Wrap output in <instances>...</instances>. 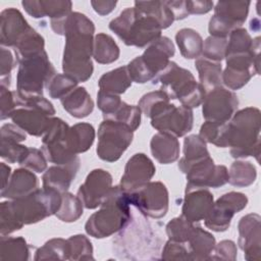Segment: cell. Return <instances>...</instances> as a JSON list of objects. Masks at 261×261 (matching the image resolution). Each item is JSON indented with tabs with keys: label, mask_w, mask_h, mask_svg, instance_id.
<instances>
[{
	"label": "cell",
	"mask_w": 261,
	"mask_h": 261,
	"mask_svg": "<svg viewBox=\"0 0 261 261\" xmlns=\"http://www.w3.org/2000/svg\"><path fill=\"white\" fill-rule=\"evenodd\" d=\"M50 25L57 35L65 37L62 58L63 73L76 82H87L93 73L94 22L84 13L70 12L62 17L51 19Z\"/></svg>",
	"instance_id": "6da1fadb"
},
{
	"label": "cell",
	"mask_w": 261,
	"mask_h": 261,
	"mask_svg": "<svg viewBox=\"0 0 261 261\" xmlns=\"http://www.w3.org/2000/svg\"><path fill=\"white\" fill-rule=\"evenodd\" d=\"M261 112L256 107H246L232 115L226 122V147L233 158L260 156Z\"/></svg>",
	"instance_id": "7a4b0ae2"
},
{
	"label": "cell",
	"mask_w": 261,
	"mask_h": 261,
	"mask_svg": "<svg viewBox=\"0 0 261 261\" xmlns=\"http://www.w3.org/2000/svg\"><path fill=\"white\" fill-rule=\"evenodd\" d=\"M132 220L127 193L120 186L112 187L108 197L85 224L86 232L95 239L110 237L125 228Z\"/></svg>",
	"instance_id": "3957f363"
},
{
	"label": "cell",
	"mask_w": 261,
	"mask_h": 261,
	"mask_svg": "<svg viewBox=\"0 0 261 261\" xmlns=\"http://www.w3.org/2000/svg\"><path fill=\"white\" fill-rule=\"evenodd\" d=\"M109 29L126 45L137 48L149 46L161 36L159 22L146 14L139 12L135 7H127L112 19Z\"/></svg>",
	"instance_id": "277c9868"
},
{
	"label": "cell",
	"mask_w": 261,
	"mask_h": 261,
	"mask_svg": "<svg viewBox=\"0 0 261 261\" xmlns=\"http://www.w3.org/2000/svg\"><path fill=\"white\" fill-rule=\"evenodd\" d=\"M160 82L161 89L169 99H177L181 105L189 108L199 107L206 96L202 85L196 82L193 73L170 61L156 76L153 84Z\"/></svg>",
	"instance_id": "5b68a950"
},
{
	"label": "cell",
	"mask_w": 261,
	"mask_h": 261,
	"mask_svg": "<svg viewBox=\"0 0 261 261\" xmlns=\"http://www.w3.org/2000/svg\"><path fill=\"white\" fill-rule=\"evenodd\" d=\"M16 109L10 118L14 124L34 137H43L55 114L53 104L43 96L20 97L14 92Z\"/></svg>",
	"instance_id": "8992f818"
},
{
	"label": "cell",
	"mask_w": 261,
	"mask_h": 261,
	"mask_svg": "<svg viewBox=\"0 0 261 261\" xmlns=\"http://www.w3.org/2000/svg\"><path fill=\"white\" fill-rule=\"evenodd\" d=\"M61 201V193L54 189L42 188L23 198L8 200V205L17 222L23 226L56 214Z\"/></svg>",
	"instance_id": "52a82bcc"
},
{
	"label": "cell",
	"mask_w": 261,
	"mask_h": 261,
	"mask_svg": "<svg viewBox=\"0 0 261 261\" xmlns=\"http://www.w3.org/2000/svg\"><path fill=\"white\" fill-rule=\"evenodd\" d=\"M16 91L20 97L43 96V89L56 74V70L44 50L18 62Z\"/></svg>",
	"instance_id": "ba28073f"
},
{
	"label": "cell",
	"mask_w": 261,
	"mask_h": 261,
	"mask_svg": "<svg viewBox=\"0 0 261 261\" xmlns=\"http://www.w3.org/2000/svg\"><path fill=\"white\" fill-rule=\"evenodd\" d=\"M98 157L106 162H115L125 152L134 139V132L125 124L104 119L98 128Z\"/></svg>",
	"instance_id": "9c48e42d"
},
{
	"label": "cell",
	"mask_w": 261,
	"mask_h": 261,
	"mask_svg": "<svg viewBox=\"0 0 261 261\" xmlns=\"http://www.w3.org/2000/svg\"><path fill=\"white\" fill-rule=\"evenodd\" d=\"M151 125L160 133L176 138L186 136L193 128L194 114L191 108L176 106L169 101L161 103L150 114Z\"/></svg>",
	"instance_id": "30bf717a"
},
{
	"label": "cell",
	"mask_w": 261,
	"mask_h": 261,
	"mask_svg": "<svg viewBox=\"0 0 261 261\" xmlns=\"http://www.w3.org/2000/svg\"><path fill=\"white\" fill-rule=\"evenodd\" d=\"M129 204L146 217L159 219L166 215L169 206L168 191L161 181H149L127 193Z\"/></svg>",
	"instance_id": "8fae6325"
},
{
	"label": "cell",
	"mask_w": 261,
	"mask_h": 261,
	"mask_svg": "<svg viewBox=\"0 0 261 261\" xmlns=\"http://www.w3.org/2000/svg\"><path fill=\"white\" fill-rule=\"evenodd\" d=\"M250 4V1H218L208 24L210 36L227 38L233 30L242 28Z\"/></svg>",
	"instance_id": "7c38bea8"
},
{
	"label": "cell",
	"mask_w": 261,
	"mask_h": 261,
	"mask_svg": "<svg viewBox=\"0 0 261 261\" xmlns=\"http://www.w3.org/2000/svg\"><path fill=\"white\" fill-rule=\"evenodd\" d=\"M69 125L61 118L53 117L49 129L42 137V151L47 160L56 165L68 164L77 158L67 142Z\"/></svg>",
	"instance_id": "4fadbf2b"
},
{
	"label": "cell",
	"mask_w": 261,
	"mask_h": 261,
	"mask_svg": "<svg viewBox=\"0 0 261 261\" xmlns=\"http://www.w3.org/2000/svg\"><path fill=\"white\" fill-rule=\"evenodd\" d=\"M248 198L240 192H229L220 196L204 219L206 227L213 231H225L233 215L247 207Z\"/></svg>",
	"instance_id": "5bb4252c"
},
{
	"label": "cell",
	"mask_w": 261,
	"mask_h": 261,
	"mask_svg": "<svg viewBox=\"0 0 261 261\" xmlns=\"http://www.w3.org/2000/svg\"><path fill=\"white\" fill-rule=\"evenodd\" d=\"M239 106L237 95L220 86L206 93L202 103V115L205 120L228 122Z\"/></svg>",
	"instance_id": "9a60e30c"
},
{
	"label": "cell",
	"mask_w": 261,
	"mask_h": 261,
	"mask_svg": "<svg viewBox=\"0 0 261 261\" xmlns=\"http://www.w3.org/2000/svg\"><path fill=\"white\" fill-rule=\"evenodd\" d=\"M187 175L186 190L220 188L228 182V170L224 165H216L208 157L192 165L185 173Z\"/></svg>",
	"instance_id": "2e32d148"
},
{
	"label": "cell",
	"mask_w": 261,
	"mask_h": 261,
	"mask_svg": "<svg viewBox=\"0 0 261 261\" xmlns=\"http://www.w3.org/2000/svg\"><path fill=\"white\" fill-rule=\"evenodd\" d=\"M112 189L111 174L101 168L93 169L77 190V197L87 209H96L105 201Z\"/></svg>",
	"instance_id": "e0dca14e"
},
{
	"label": "cell",
	"mask_w": 261,
	"mask_h": 261,
	"mask_svg": "<svg viewBox=\"0 0 261 261\" xmlns=\"http://www.w3.org/2000/svg\"><path fill=\"white\" fill-rule=\"evenodd\" d=\"M260 216L250 213L243 216L238 224V244L244 252V257L249 261L261 259V225Z\"/></svg>",
	"instance_id": "ac0fdd59"
},
{
	"label": "cell",
	"mask_w": 261,
	"mask_h": 261,
	"mask_svg": "<svg viewBox=\"0 0 261 261\" xmlns=\"http://www.w3.org/2000/svg\"><path fill=\"white\" fill-rule=\"evenodd\" d=\"M155 172L153 161L144 153H137L127 160L119 186L124 192H132L151 181Z\"/></svg>",
	"instance_id": "d6986e66"
},
{
	"label": "cell",
	"mask_w": 261,
	"mask_h": 261,
	"mask_svg": "<svg viewBox=\"0 0 261 261\" xmlns=\"http://www.w3.org/2000/svg\"><path fill=\"white\" fill-rule=\"evenodd\" d=\"M0 132V156L8 163L20 164L29 151V147L20 144L27 139V133L14 123L3 124Z\"/></svg>",
	"instance_id": "ffe728a7"
},
{
	"label": "cell",
	"mask_w": 261,
	"mask_h": 261,
	"mask_svg": "<svg viewBox=\"0 0 261 261\" xmlns=\"http://www.w3.org/2000/svg\"><path fill=\"white\" fill-rule=\"evenodd\" d=\"M30 29L31 25L18 9L9 7L2 10L0 14L1 47L14 48L17 42Z\"/></svg>",
	"instance_id": "44dd1931"
},
{
	"label": "cell",
	"mask_w": 261,
	"mask_h": 261,
	"mask_svg": "<svg viewBox=\"0 0 261 261\" xmlns=\"http://www.w3.org/2000/svg\"><path fill=\"white\" fill-rule=\"evenodd\" d=\"M213 203V195L208 189L186 190L181 216L192 223L204 220L210 212Z\"/></svg>",
	"instance_id": "7402d4cb"
},
{
	"label": "cell",
	"mask_w": 261,
	"mask_h": 261,
	"mask_svg": "<svg viewBox=\"0 0 261 261\" xmlns=\"http://www.w3.org/2000/svg\"><path fill=\"white\" fill-rule=\"evenodd\" d=\"M174 52L173 42L165 36H160L145 49L141 57L154 80L168 65Z\"/></svg>",
	"instance_id": "603a6c76"
},
{
	"label": "cell",
	"mask_w": 261,
	"mask_h": 261,
	"mask_svg": "<svg viewBox=\"0 0 261 261\" xmlns=\"http://www.w3.org/2000/svg\"><path fill=\"white\" fill-rule=\"evenodd\" d=\"M39 189V180L36 174L27 168L15 169L8 184L1 190V197L7 200H16L29 196Z\"/></svg>",
	"instance_id": "cb8c5ba5"
},
{
	"label": "cell",
	"mask_w": 261,
	"mask_h": 261,
	"mask_svg": "<svg viewBox=\"0 0 261 261\" xmlns=\"http://www.w3.org/2000/svg\"><path fill=\"white\" fill-rule=\"evenodd\" d=\"M80 165L81 161L77 157L68 164L50 166L43 174V188L54 189L61 194L67 192L80 169Z\"/></svg>",
	"instance_id": "d4e9b609"
},
{
	"label": "cell",
	"mask_w": 261,
	"mask_h": 261,
	"mask_svg": "<svg viewBox=\"0 0 261 261\" xmlns=\"http://www.w3.org/2000/svg\"><path fill=\"white\" fill-rule=\"evenodd\" d=\"M22 7L34 18L50 17L56 19L71 12L72 2L67 0H25Z\"/></svg>",
	"instance_id": "484cf974"
},
{
	"label": "cell",
	"mask_w": 261,
	"mask_h": 261,
	"mask_svg": "<svg viewBox=\"0 0 261 261\" xmlns=\"http://www.w3.org/2000/svg\"><path fill=\"white\" fill-rule=\"evenodd\" d=\"M152 156L160 164H170L179 157V142L176 137L158 132L150 142Z\"/></svg>",
	"instance_id": "4316f807"
},
{
	"label": "cell",
	"mask_w": 261,
	"mask_h": 261,
	"mask_svg": "<svg viewBox=\"0 0 261 261\" xmlns=\"http://www.w3.org/2000/svg\"><path fill=\"white\" fill-rule=\"evenodd\" d=\"M63 109L75 118L89 116L94 110V101L86 88L76 87L60 100Z\"/></svg>",
	"instance_id": "83f0119b"
},
{
	"label": "cell",
	"mask_w": 261,
	"mask_h": 261,
	"mask_svg": "<svg viewBox=\"0 0 261 261\" xmlns=\"http://www.w3.org/2000/svg\"><path fill=\"white\" fill-rule=\"evenodd\" d=\"M215 245V238L210 232L201 226H195L187 242L191 260H210Z\"/></svg>",
	"instance_id": "f1b7e54d"
},
{
	"label": "cell",
	"mask_w": 261,
	"mask_h": 261,
	"mask_svg": "<svg viewBox=\"0 0 261 261\" xmlns=\"http://www.w3.org/2000/svg\"><path fill=\"white\" fill-rule=\"evenodd\" d=\"M208 157L210 154L206 142L199 135H190L184 141V157L178 161V168L182 173H186L192 165Z\"/></svg>",
	"instance_id": "f546056e"
},
{
	"label": "cell",
	"mask_w": 261,
	"mask_h": 261,
	"mask_svg": "<svg viewBox=\"0 0 261 261\" xmlns=\"http://www.w3.org/2000/svg\"><path fill=\"white\" fill-rule=\"evenodd\" d=\"M95 128L88 122H79L69 126L67 142L70 150L75 155L88 151L95 140Z\"/></svg>",
	"instance_id": "4dcf8cb0"
},
{
	"label": "cell",
	"mask_w": 261,
	"mask_h": 261,
	"mask_svg": "<svg viewBox=\"0 0 261 261\" xmlns=\"http://www.w3.org/2000/svg\"><path fill=\"white\" fill-rule=\"evenodd\" d=\"M175 42L181 56L186 59H198L202 56L203 39L194 29L184 28L175 35Z\"/></svg>",
	"instance_id": "1f68e13d"
},
{
	"label": "cell",
	"mask_w": 261,
	"mask_h": 261,
	"mask_svg": "<svg viewBox=\"0 0 261 261\" xmlns=\"http://www.w3.org/2000/svg\"><path fill=\"white\" fill-rule=\"evenodd\" d=\"M132 83L126 66H120L101 75L98 86L104 92L120 95L132 86Z\"/></svg>",
	"instance_id": "d6a6232c"
},
{
	"label": "cell",
	"mask_w": 261,
	"mask_h": 261,
	"mask_svg": "<svg viewBox=\"0 0 261 261\" xmlns=\"http://www.w3.org/2000/svg\"><path fill=\"white\" fill-rule=\"evenodd\" d=\"M195 66L199 81L205 91H211L222 84V67L220 62H214L203 57L196 59Z\"/></svg>",
	"instance_id": "836d02e7"
},
{
	"label": "cell",
	"mask_w": 261,
	"mask_h": 261,
	"mask_svg": "<svg viewBox=\"0 0 261 261\" xmlns=\"http://www.w3.org/2000/svg\"><path fill=\"white\" fill-rule=\"evenodd\" d=\"M120 50L113 38L107 34L99 33L94 37L93 58L100 64H110L119 57Z\"/></svg>",
	"instance_id": "e575fe53"
},
{
	"label": "cell",
	"mask_w": 261,
	"mask_h": 261,
	"mask_svg": "<svg viewBox=\"0 0 261 261\" xmlns=\"http://www.w3.org/2000/svg\"><path fill=\"white\" fill-rule=\"evenodd\" d=\"M134 7L139 12L155 18L162 30L169 28L174 21V16L165 1H135Z\"/></svg>",
	"instance_id": "d590c367"
},
{
	"label": "cell",
	"mask_w": 261,
	"mask_h": 261,
	"mask_svg": "<svg viewBox=\"0 0 261 261\" xmlns=\"http://www.w3.org/2000/svg\"><path fill=\"white\" fill-rule=\"evenodd\" d=\"M0 259L25 261L30 259V247L22 237L1 236Z\"/></svg>",
	"instance_id": "8d00e7d4"
},
{
	"label": "cell",
	"mask_w": 261,
	"mask_h": 261,
	"mask_svg": "<svg viewBox=\"0 0 261 261\" xmlns=\"http://www.w3.org/2000/svg\"><path fill=\"white\" fill-rule=\"evenodd\" d=\"M45 40L44 38L32 27L31 29L22 36V38L17 42L13 48L14 55L16 57L17 63L30 56L36 55L45 49Z\"/></svg>",
	"instance_id": "74e56055"
},
{
	"label": "cell",
	"mask_w": 261,
	"mask_h": 261,
	"mask_svg": "<svg viewBox=\"0 0 261 261\" xmlns=\"http://www.w3.org/2000/svg\"><path fill=\"white\" fill-rule=\"evenodd\" d=\"M257 177V169L255 165L249 161L237 160L228 170V182L234 187H249Z\"/></svg>",
	"instance_id": "f35d334b"
},
{
	"label": "cell",
	"mask_w": 261,
	"mask_h": 261,
	"mask_svg": "<svg viewBox=\"0 0 261 261\" xmlns=\"http://www.w3.org/2000/svg\"><path fill=\"white\" fill-rule=\"evenodd\" d=\"M83 211L84 205L80 198L65 192L62 194L61 205L55 215L63 222H74L83 215Z\"/></svg>",
	"instance_id": "ab89813d"
},
{
	"label": "cell",
	"mask_w": 261,
	"mask_h": 261,
	"mask_svg": "<svg viewBox=\"0 0 261 261\" xmlns=\"http://www.w3.org/2000/svg\"><path fill=\"white\" fill-rule=\"evenodd\" d=\"M67 260H93V246L84 234H74L66 240Z\"/></svg>",
	"instance_id": "60d3db41"
},
{
	"label": "cell",
	"mask_w": 261,
	"mask_h": 261,
	"mask_svg": "<svg viewBox=\"0 0 261 261\" xmlns=\"http://www.w3.org/2000/svg\"><path fill=\"white\" fill-rule=\"evenodd\" d=\"M35 260H67V243L61 238H54L47 241L37 249Z\"/></svg>",
	"instance_id": "b9f144b4"
},
{
	"label": "cell",
	"mask_w": 261,
	"mask_h": 261,
	"mask_svg": "<svg viewBox=\"0 0 261 261\" xmlns=\"http://www.w3.org/2000/svg\"><path fill=\"white\" fill-rule=\"evenodd\" d=\"M199 137L206 143L226 148V122L206 120L200 127Z\"/></svg>",
	"instance_id": "7bdbcfd3"
},
{
	"label": "cell",
	"mask_w": 261,
	"mask_h": 261,
	"mask_svg": "<svg viewBox=\"0 0 261 261\" xmlns=\"http://www.w3.org/2000/svg\"><path fill=\"white\" fill-rule=\"evenodd\" d=\"M227 46L225 56L231 54L247 53L253 50L254 39L244 28L233 30L227 37Z\"/></svg>",
	"instance_id": "ee69618b"
},
{
	"label": "cell",
	"mask_w": 261,
	"mask_h": 261,
	"mask_svg": "<svg viewBox=\"0 0 261 261\" xmlns=\"http://www.w3.org/2000/svg\"><path fill=\"white\" fill-rule=\"evenodd\" d=\"M79 82L65 73H56L48 83L46 89L52 99H62L77 87Z\"/></svg>",
	"instance_id": "f6af8a7d"
},
{
	"label": "cell",
	"mask_w": 261,
	"mask_h": 261,
	"mask_svg": "<svg viewBox=\"0 0 261 261\" xmlns=\"http://www.w3.org/2000/svg\"><path fill=\"white\" fill-rule=\"evenodd\" d=\"M141 114L142 111L139 106L129 105L123 101L118 109L107 120L121 122L135 132L141 124Z\"/></svg>",
	"instance_id": "bcb514c9"
},
{
	"label": "cell",
	"mask_w": 261,
	"mask_h": 261,
	"mask_svg": "<svg viewBox=\"0 0 261 261\" xmlns=\"http://www.w3.org/2000/svg\"><path fill=\"white\" fill-rule=\"evenodd\" d=\"M194 227L195 226L192 222L188 221L182 216H179L172 218L166 224L165 230L169 240L187 244Z\"/></svg>",
	"instance_id": "7dc6e473"
},
{
	"label": "cell",
	"mask_w": 261,
	"mask_h": 261,
	"mask_svg": "<svg viewBox=\"0 0 261 261\" xmlns=\"http://www.w3.org/2000/svg\"><path fill=\"white\" fill-rule=\"evenodd\" d=\"M227 38L209 36L203 42L202 57L214 62H221L225 59Z\"/></svg>",
	"instance_id": "c3c4849f"
},
{
	"label": "cell",
	"mask_w": 261,
	"mask_h": 261,
	"mask_svg": "<svg viewBox=\"0 0 261 261\" xmlns=\"http://www.w3.org/2000/svg\"><path fill=\"white\" fill-rule=\"evenodd\" d=\"M253 75L249 70H239L226 66L222 71V84L230 91L240 90L249 83Z\"/></svg>",
	"instance_id": "681fc988"
},
{
	"label": "cell",
	"mask_w": 261,
	"mask_h": 261,
	"mask_svg": "<svg viewBox=\"0 0 261 261\" xmlns=\"http://www.w3.org/2000/svg\"><path fill=\"white\" fill-rule=\"evenodd\" d=\"M122 102L123 101L120 99L119 95L104 92L102 90H99L97 94V105L102 111L104 119H108L118 109Z\"/></svg>",
	"instance_id": "f907efd6"
},
{
	"label": "cell",
	"mask_w": 261,
	"mask_h": 261,
	"mask_svg": "<svg viewBox=\"0 0 261 261\" xmlns=\"http://www.w3.org/2000/svg\"><path fill=\"white\" fill-rule=\"evenodd\" d=\"M47 161L48 160L42 150L29 147V151L19 165L34 172L41 173L47 169Z\"/></svg>",
	"instance_id": "816d5d0a"
},
{
	"label": "cell",
	"mask_w": 261,
	"mask_h": 261,
	"mask_svg": "<svg viewBox=\"0 0 261 261\" xmlns=\"http://www.w3.org/2000/svg\"><path fill=\"white\" fill-rule=\"evenodd\" d=\"M162 260H191L187 244L168 240L161 252Z\"/></svg>",
	"instance_id": "f5cc1de1"
},
{
	"label": "cell",
	"mask_w": 261,
	"mask_h": 261,
	"mask_svg": "<svg viewBox=\"0 0 261 261\" xmlns=\"http://www.w3.org/2000/svg\"><path fill=\"white\" fill-rule=\"evenodd\" d=\"M166 101H170L167 94L164 93L162 90H158V91H153V92H149V93L145 94L140 99L138 106L141 109V111L147 117H149L151 112L156 107H158L161 103L166 102Z\"/></svg>",
	"instance_id": "db71d44e"
},
{
	"label": "cell",
	"mask_w": 261,
	"mask_h": 261,
	"mask_svg": "<svg viewBox=\"0 0 261 261\" xmlns=\"http://www.w3.org/2000/svg\"><path fill=\"white\" fill-rule=\"evenodd\" d=\"M17 60L15 55L5 47H1L0 50V81L1 86H10V74L11 70L14 68Z\"/></svg>",
	"instance_id": "11a10c76"
},
{
	"label": "cell",
	"mask_w": 261,
	"mask_h": 261,
	"mask_svg": "<svg viewBox=\"0 0 261 261\" xmlns=\"http://www.w3.org/2000/svg\"><path fill=\"white\" fill-rule=\"evenodd\" d=\"M126 68L132 82L137 84H145L150 81H154V76L144 64L141 56H137L132 61H129L126 65Z\"/></svg>",
	"instance_id": "9f6ffc18"
},
{
	"label": "cell",
	"mask_w": 261,
	"mask_h": 261,
	"mask_svg": "<svg viewBox=\"0 0 261 261\" xmlns=\"http://www.w3.org/2000/svg\"><path fill=\"white\" fill-rule=\"evenodd\" d=\"M22 226L17 222L15 217L13 216L8 201H4L0 205V234L1 236H8Z\"/></svg>",
	"instance_id": "6f0895ef"
},
{
	"label": "cell",
	"mask_w": 261,
	"mask_h": 261,
	"mask_svg": "<svg viewBox=\"0 0 261 261\" xmlns=\"http://www.w3.org/2000/svg\"><path fill=\"white\" fill-rule=\"evenodd\" d=\"M0 108L1 120L10 118L12 112L16 109L14 92L9 91L8 88L4 86H0Z\"/></svg>",
	"instance_id": "680465c9"
},
{
	"label": "cell",
	"mask_w": 261,
	"mask_h": 261,
	"mask_svg": "<svg viewBox=\"0 0 261 261\" xmlns=\"http://www.w3.org/2000/svg\"><path fill=\"white\" fill-rule=\"evenodd\" d=\"M214 255L210 257V260H231L234 261L237 259V246L234 242L230 240H223L215 245L213 250Z\"/></svg>",
	"instance_id": "91938a15"
},
{
	"label": "cell",
	"mask_w": 261,
	"mask_h": 261,
	"mask_svg": "<svg viewBox=\"0 0 261 261\" xmlns=\"http://www.w3.org/2000/svg\"><path fill=\"white\" fill-rule=\"evenodd\" d=\"M186 6L189 14H205L212 10L214 3L212 1L197 0V1H186Z\"/></svg>",
	"instance_id": "94428289"
},
{
	"label": "cell",
	"mask_w": 261,
	"mask_h": 261,
	"mask_svg": "<svg viewBox=\"0 0 261 261\" xmlns=\"http://www.w3.org/2000/svg\"><path fill=\"white\" fill-rule=\"evenodd\" d=\"M167 6L169 7V9L171 10L173 16H174V20H179V19H184L186 17H188L190 14L187 10V6H186V1L184 0H169V1H165Z\"/></svg>",
	"instance_id": "6125c7cd"
},
{
	"label": "cell",
	"mask_w": 261,
	"mask_h": 261,
	"mask_svg": "<svg viewBox=\"0 0 261 261\" xmlns=\"http://www.w3.org/2000/svg\"><path fill=\"white\" fill-rule=\"evenodd\" d=\"M117 4V1H91V5L96 13L99 15H107L112 12Z\"/></svg>",
	"instance_id": "be15d7a7"
},
{
	"label": "cell",
	"mask_w": 261,
	"mask_h": 261,
	"mask_svg": "<svg viewBox=\"0 0 261 261\" xmlns=\"http://www.w3.org/2000/svg\"><path fill=\"white\" fill-rule=\"evenodd\" d=\"M1 176H2V185H1V190H2L6 187L11 176V168L4 162L1 163Z\"/></svg>",
	"instance_id": "e7e4bbea"
}]
</instances>
